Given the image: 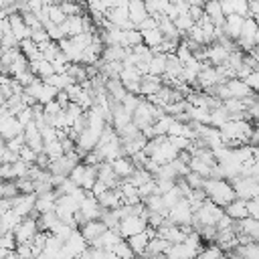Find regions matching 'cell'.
I'll return each instance as SVG.
<instances>
[{
    "instance_id": "cell-1",
    "label": "cell",
    "mask_w": 259,
    "mask_h": 259,
    "mask_svg": "<svg viewBox=\"0 0 259 259\" xmlns=\"http://www.w3.org/2000/svg\"><path fill=\"white\" fill-rule=\"evenodd\" d=\"M202 190H204L206 198H208L210 202H214L217 206H221V208H225L227 204H231V202L237 198V194H235L231 182H227V180H208V178H206Z\"/></svg>"
},
{
    "instance_id": "cell-2",
    "label": "cell",
    "mask_w": 259,
    "mask_h": 259,
    "mask_svg": "<svg viewBox=\"0 0 259 259\" xmlns=\"http://www.w3.org/2000/svg\"><path fill=\"white\" fill-rule=\"evenodd\" d=\"M79 188H83L85 192H91V188L95 186V182H97V168H93V166H87V164H77L75 168H73V172H71V176H69Z\"/></svg>"
},
{
    "instance_id": "cell-3",
    "label": "cell",
    "mask_w": 259,
    "mask_h": 259,
    "mask_svg": "<svg viewBox=\"0 0 259 259\" xmlns=\"http://www.w3.org/2000/svg\"><path fill=\"white\" fill-rule=\"evenodd\" d=\"M192 217H194V212H192V208H190V202H188V198H182L176 206H172L170 210H168V221L172 223V225H176V227H186V225H192Z\"/></svg>"
},
{
    "instance_id": "cell-4",
    "label": "cell",
    "mask_w": 259,
    "mask_h": 259,
    "mask_svg": "<svg viewBox=\"0 0 259 259\" xmlns=\"http://www.w3.org/2000/svg\"><path fill=\"white\" fill-rule=\"evenodd\" d=\"M38 219H32V217H26L20 221V225L12 231L14 233V239L18 245H26V243H32V239L38 235Z\"/></svg>"
},
{
    "instance_id": "cell-5",
    "label": "cell",
    "mask_w": 259,
    "mask_h": 259,
    "mask_svg": "<svg viewBox=\"0 0 259 259\" xmlns=\"http://www.w3.org/2000/svg\"><path fill=\"white\" fill-rule=\"evenodd\" d=\"M148 229V221L144 217H127V219H121L119 221V227H117V233L121 239H130V237H136L140 233H144Z\"/></svg>"
},
{
    "instance_id": "cell-6",
    "label": "cell",
    "mask_w": 259,
    "mask_h": 259,
    "mask_svg": "<svg viewBox=\"0 0 259 259\" xmlns=\"http://www.w3.org/2000/svg\"><path fill=\"white\" fill-rule=\"evenodd\" d=\"M20 134H24V127L20 125V121H18L14 115H4V117H0V138H2L4 142L14 140V138L20 136Z\"/></svg>"
},
{
    "instance_id": "cell-7",
    "label": "cell",
    "mask_w": 259,
    "mask_h": 259,
    "mask_svg": "<svg viewBox=\"0 0 259 259\" xmlns=\"http://www.w3.org/2000/svg\"><path fill=\"white\" fill-rule=\"evenodd\" d=\"M79 212H81V214H83V219L89 223V221H99V217H101L103 208H101L99 200H97L91 192H87L85 200L79 204Z\"/></svg>"
},
{
    "instance_id": "cell-8",
    "label": "cell",
    "mask_w": 259,
    "mask_h": 259,
    "mask_svg": "<svg viewBox=\"0 0 259 259\" xmlns=\"http://www.w3.org/2000/svg\"><path fill=\"white\" fill-rule=\"evenodd\" d=\"M97 180H101L109 190H117L119 186H121V178L113 172V168L107 164V162H103V164H99V168H97Z\"/></svg>"
},
{
    "instance_id": "cell-9",
    "label": "cell",
    "mask_w": 259,
    "mask_h": 259,
    "mask_svg": "<svg viewBox=\"0 0 259 259\" xmlns=\"http://www.w3.org/2000/svg\"><path fill=\"white\" fill-rule=\"evenodd\" d=\"M34 202H36V194H18L14 198V212L22 219L26 217H32V210H34Z\"/></svg>"
},
{
    "instance_id": "cell-10",
    "label": "cell",
    "mask_w": 259,
    "mask_h": 259,
    "mask_svg": "<svg viewBox=\"0 0 259 259\" xmlns=\"http://www.w3.org/2000/svg\"><path fill=\"white\" fill-rule=\"evenodd\" d=\"M8 24H10V30H12V34L22 42V40H26V38H30V28L24 24V20H22V14H18V12H14V14H10L8 16Z\"/></svg>"
},
{
    "instance_id": "cell-11",
    "label": "cell",
    "mask_w": 259,
    "mask_h": 259,
    "mask_svg": "<svg viewBox=\"0 0 259 259\" xmlns=\"http://www.w3.org/2000/svg\"><path fill=\"white\" fill-rule=\"evenodd\" d=\"M227 89H229V93H231L233 99H241V101H247V99H251L255 95L243 79H231L227 83Z\"/></svg>"
},
{
    "instance_id": "cell-12",
    "label": "cell",
    "mask_w": 259,
    "mask_h": 259,
    "mask_svg": "<svg viewBox=\"0 0 259 259\" xmlns=\"http://www.w3.org/2000/svg\"><path fill=\"white\" fill-rule=\"evenodd\" d=\"M105 231H109V229H107L101 221H89V223H85V225L79 229V233L83 235V239H85L89 245H91L95 239H99Z\"/></svg>"
},
{
    "instance_id": "cell-13",
    "label": "cell",
    "mask_w": 259,
    "mask_h": 259,
    "mask_svg": "<svg viewBox=\"0 0 259 259\" xmlns=\"http://www.w3.org/2000/svg\"><path fill=\"white\" fill-rule=\"evenodd\" d=\"M121 241V237H119V233L117 231H105L99 239H95L89 247H93V249H103V251H113V247L117 245Z\"/></svg>"
},
{
    "instance_id": "cell-14",
    "label": "cell",
    "mask_w": 259,
    "mask_h": 259,
    "mask_svg": "<svg viewBox=\"0 0 259 259\" xmlns=\"http://www.w3.org/2000/svg\"><path fill=\"white\" fill-rule=\"evenodd\" d=\"M97 200H99L103 210H115V208H119L123 204L119 190H105L101 196H97Z\"/></svg>"
},
{
    "instance_id": "cell-15",
    "label": "cell",
    "mask_w": 259,
    "mask_h": 259,
    "mask_svg": "<svg viewBox=\"0 0 259 259\" xmlns=\"http://www.w3.org/2000/svg\"><path fill=\"white\" fill-rule=\"evenodd\" d=\"M204 14L210 18V22H212L217 28H223V26H225L227 16H225V12H223V8H221V2H206V4H204Z\"/></svg>"
},
{
    "instance_id": "cell-16",
    "label": "cell",
    "mask_w": 259,
    "mask_h": 259,
    "mask_svg": "<svg viewBox=\"0 0 259 259\" xmlns=\"http://www.w3.org/2000/svg\"><path fill=\"white\" fill-rule=\"evenodd\" d=\"M109 166L113 168V172H115L121 180H127V178L136 172V166H134L132 158H117V160L109 162Z\"/></svg>"
},
{
    "instance_id": "cell-17",
    "label": "cell",
    "mask_w": 259,
    "mask_h": 259,
    "mask_svg": "<svg viewBox=\"0 0 259 259\" xmlns=\"http://www.w3.org/2000/svg\"><path fill=\"white\" fill-rule=\"evenodd\" d=\"M225 214L233 221H243L249 217V210H247V202L241 200V198H235L231 204L225 206Z\"/></svg>"
},
{
    "instance_id": "cell-18",
    "label": "cell",
    "mask_w": 259,
    "mask_h": 259,
    "mask_svg": "<svg viewBox=\"0 0 259 259\" xmlns=\"http://www.w3.org/2000/svg\"><path fill=\"white\" fill-rule=\"evenodd\" d=\"M127 12H130V20H132L134 28H138L150 16L146 12V2H127Z\"/></svg>"
},
{
    "instance_id": "cell-19",
    "label": "cell",
    "mask_w": 259,
    "mask_h": 259,
    "mask_svg": "<svg viewBox=\"0 0 259 259\" xmlns=\"http://www.w3.org/2000/svg\"><path fill=\"white\" fill-rule=\"evenodd\" d=\"M229 55H231V53H229L227 49H223L221 45H212V47L206 49V59H208L214 67H223V65H227Z\"/></svg>"
},
{
    "instance_id": "cell-20",
    "label": "cell",
    "mask_w": 259,
    "mask_h": 259,
    "mask_svg": "<svg viewBox=\"0 0 259 259\" xmlns=\"http://www.w3.org/2000/svg\"><path fill=\"white\" fill-rule=\"evenodd\" d=\"M148 243H150L148 231H144V233H140V235L127 239V245H130V249L134 251V255H144L146 249H148Z\"/></svg>"
},
{
    "instance_id": "cell-21",
    "label": "cell",
    "mask_w": 259,
    "mask_h": 259,
    "mask_svg": "<svg viewBox=\"0 0 259 259\" xmlns=\"http://www.w3.org/2000/svg\"><path fill=\"white\" fill-rule=\"evenodd\" d=\"M166 61H168V55H162V53H156L154 57H152V61H150V71H148V75H152V77H164V73H166Z\"/></svg>"
},
{
    "instance_id": "cell-22",
    "label": "cell",
    "mask_w": 259,
    "mask_h": 259,
    "mask_svg": "<svg viewBox=\"0 0 259 259\" xmlns=\"http://www.w3.org/2000/svg\"><path fill=\"white\" fill-rule=\"evenodd\" d=\"M162 89V79L160 77H152V75H146L142 79V93L152 97V95H158V91Z\"/></svg>"
},
{
    "instance_id": "cell-23",
    "label": "cell",
    "mask_w": 259,
    "mask_h": 259,
    "mask_svg": "<svg viewBox=\"0 0 259 259\" xmlns=\"http://www.w3.org/2000/svg\"><path fill=\"white\" fill-rule=\"evenodd\" d=\"M61 91L59 89H55V87H51V85H47L45 81H42V87H40V93H38V105H49L51 101H55L57 99V95H59Z\"/></svg>"
},
{
    "instance_id": "cell-24",
    "label": "cell",
    "mask_w": 259,
    "mask_h": 259,
    "mask_svg": "<svg viewBox=\"0 0 259 259\" xmlns=\"http://www.w3.org/2000/svg\"><path fill=\"white\" fill-rule=\"evenodd\" d=\"M172 121H174L172 115H162V117L152 125V127H154V136H156V138H158V136H168V130H170Z\"/></svg>"
},
{
    "instance_id": "cell-25",
    "label": "cell",
    "mask_w": 259,
    "mask_h": 259,
    "mask_svg": "<svg viewBox=\"0 0 259 259\" xmlns=\"http://www.w3.org/2000/svg\"><path fill=\"white\" fill-rule=\"evenodd\" d=\"M194 24H196V22L190 18V14H188V12H186V14H180V16H176V18H174V26L178 28V32H180V34L188 32Z\"/></svg>"
},
{
    "instance_id": "cell-26",
    "label": "cell",
    "mask_w": 259,
    "mask_h": 259,
    "mask_svg": "<svg viewBox=\"0 0 259 259\" xmlns=\"http://www.w3.org/2000/svg\"><path fill=\"white\" fill-rule=\"evenodd\" d=\"M45 154L49 156V160L53 162V160H59L61 156H65V150H63V144L57 140V142H51V144H47L45 146Z\"/></svg>"
},
{
    "instance_id": "cell-27",
    "label": "cell",
    "mask_w": 259,
    "mask_h": 259,
    "mask_svg": "<svg viewBox=\"0 0 259 259\" xmlns=\"http://www.w3.org/2000/svg\"><path fill=\"white\" fill-rule=\"evenodd\" d=\"M113 253L119 257V259H134L136 255H134V251L130 249V245H127V241L125 239H121L115 247H113Z\"/></svg>"
},
{
    "instance_id": "cell-28",
    "label": "cell",
    "mask_w": 259,
    "mask_h": 259,
    "mask_svg": "<svg viewBox=\"0 0 259 259\" xmlns=\"http://www.w3.org/2000/svg\"><path fill=\"white\" fill-rule=\"evenodd\" d=\"M140 101H142V99H140L138 95H132V93H127V95H125V99L121 101V105H123V109H125V111H127V113L134 117V111L138 109Z\"/></svg>"
},
{
    "instance_id": "cell-29",
    "label": "cell",
    "mask_w": 259,
    "mask_h": 259,
    "mask_svg": "<svg viewBox=\"0 0 259 259\" xmlns=\"http://www.w3.org/2000/svg\"><path fill=\"white\" fill-rule=\"evenodd\" d=\"M239 251H241V255H243V259H259V245L257 243H251V245H239L237 247Z\"/></svg>"
},
{
    "instance_id": "cell-30",
    "label": "cell",
    "mask_w": 259,
    "mask_h": 259,
    "mask_svg": "<svg viewBox=\"0 0 259 259\" xmlns=\"http://www.w3.org/2000/svg\"><path fill=\"white\" fill-rule=\"evenodd\" d=\"M30 40H32V42H36V45L40 47V45L49 42V40H51V36H49V32H47L45 28H38V30H32V32H30Z\"/></svg>"
},
{
    "instance_id": "cell-31",
    "label": "cell",
    "mask_w": 259,
    "mask_h": 259,
    "mask_svg": "<svg viewBox=\"0 0 259 259\" xmlns=\"http://www.w3.org/2000/svg\"><path fill=\"white\" fill-rule=\"evenodd\" d=\"M247 85H249V89L253 91V93H259V71H253L247 79H243Z\"/></svg>"
},
{
    "instance_id": "cell-32",
    "label": "cell",
    "mask_w": 259,
    "mask_h": 259,
    "mask_svg": "<svg viewBox=\"0 0 259 259\" xmlns=\"http://www.w3.org/2000/svg\"><path fill=\"white\" fill-rule=\"evenodd\" d=\"M247 210H249V217L259 221V196H255V198H251L247 202Z\"/></svg>"
},
{
    "instance_id": "cell-33",
    "label": "cell",
    "mask_w": 259,
    "mask_h": 259,
    "mask_svg": "<svg viewBox=\"0 0 259 259\" xmlns=\"http://www.w3.org/2000/svg\"><path fill=\"white\" fill-rule=\"evenodd\" d=\"M249 57H253L257 63H259V47H255V49H251L249 51Z\"/></svg>"
},
{
    "instance_id": "cell-34",
    "label": "cell",
    "mask_w": 259,
    "mask_h": 259,
    "mask_svg": "<svg viewBox=\"0 0 259 259\" xmlns=\"http://www.w3.org/2000/svg\"><path fill=\"white\" fill-rule=\"evenodd\" d=\"M6 105V97L2 95V91H0V107H4Z\"/></svg>"
}]
</instances>
